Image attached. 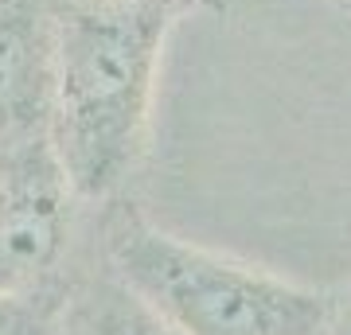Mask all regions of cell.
I'll use <instances>...</instances> for the list:
<instances>
[{
  "label": "cell",
  "instance_id": "6da1fadb",
  "mask_svg": "<svg viewBox=\"0 0 351 335\" xmlns=\"http://www.w3.org/2000/svg\"><path fill=\"white\" fill-rule=\"evenodd\" d=\"M176 0H51L47 149L71 195L113 199L149 149Z\"/></svg>",
  "mask_w": 351,
  "mask_h": 335
},
{
  "label": "cell",
  "instance_id": "7a4b0ae2",
  "mask_svg": "<svg viewBox=\"0 0 351 335\" xmlns=\"http://www.w3.org/2000/svg\"><path fill=\"white\" fill-rule=\"evenodd\" d=\"M106 273L176 335H324L332 293L160 230L133 203L101 223Z\"/></svg>",
  "mask_w": 351,
  "mask_h": 335
},
{
  "label": "cell",
  "instance_id": "3957f363",
  "mask_svg": "<svg viewBox=\"0 0 351 335\" xmlns=\"http://www.w3.org/2000/svg\"><path fill=\"white\" fill-rule=\"evenodd\" d=\"M66 187L47 140L12 160L0 179V297L36 293L66 246Z\"/></svg>",
  "mask_w": 351,
  "mask_h": 335
},
{
  "label": "cell",
  "instance_id": "277c9868",
  "mask_svg": "<svg viewBox=\"0 0 351 335\" xmlns=\"http://www.w3.org/2000/svg\"><path fill=\"white\" fill-rule=\"evenodd\" d=\"M51 0H0V149L20 156L47 140Z\"/></svg>",
  "mask_w": 351,
  "mask_h": 335
},
{
  "label": "cell",
  "instance_id": "5b68a950",
  "mask_svg": "<svg viewBox=\"0 0 351 335\" xmlns=\"http://www.w3.org/2000/svg\"><path fill=\"white\" fill-rule=\"evenodd\" d=\"M59 335H176L113 277L90 285L59 316Z\"/></svg>",
  "mask_w": 351,
  "mask_h": 335
},
{
  "label": "cell",
  "instance_id": "8992f818",
  "mask_svg": "<svg viewBox=\"0 0 351 335\" xmlns=\"http://www.w3.org/2000/svg\"><path fill=\"white\" fill-rule=\"evenodd\" d=\"M36 300V293L0 297V335H59V320H51V308Z\"/></svg>",
  "mask_w": 351,
  "mask_h": 335
},
{
  "label": "cell",
  "instance_id": "52a82bcc",
  "mask_svg": "<svg viewBox=\"0 0 351 335\" xmlns=\"http://www.w3.org/2000/svg\"><path fill=\"white\" fill-rule=\"evenodd\" d=\"M324 335H351V288L332 297L328 304V320H324Z\"/></svg>",
  "mask_w": 351,
  "mask_h": 335
},
{
  "label": "cell",
  "instance_id": "ba28073f",
  "mask_svg": "<svg viewBox=\"0 0 351 335\" xmlns=\"http://www.w3.org/2000/svg\"><path fill=\"white\" fill-rule=\"evenodd\" d=\"M12 160H16L12 152H4V149H0V179L8 175V168H12Z\"/></svg>",
  "mask_w": 351,
  "mask_h": 335
}]
</instances>
